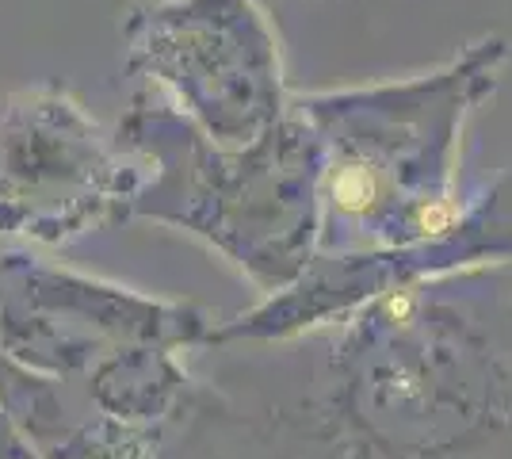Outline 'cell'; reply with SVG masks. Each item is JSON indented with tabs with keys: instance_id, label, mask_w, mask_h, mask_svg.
Returning a JSON list of instances; mask_svg holds the SVG:
<instances>
[{
	"instance_id": "cell-1",
	"label": "cell",
	"mask_w": 512,
	"mask_h": 459,
	"mask_svg": "<svg viewBox=\"0 0 512 459\" xmlns=\"http://www.w3.org/2000/svg\"><path fill=\"white\" fill-rule=\"evenodd\" d=\"M214 379L268 459H512V261L383 295Z\"/></svg>"
},
{
	"instance_id": "cell-2",
	"label": "cell",
	"mask_w": 512,
	"mask_h": 459,
	"mask_svg": "<svg viewBox=\"0 0 512 459\" xmlns=\"http://www.w3.org/2000/svg\"><path fill=\"white\" fill-rule=\"evenodd\" d=\"M509 58V39L482 35L409 77L291 96L321 142L318 253L417 249L467 219L463 131L497 92Z\"/></svg>"
},
{
	"instance_id": "cell-3",
	"label": "cell",
	"mask_w": 512,
	"mask_h": 459,
	"mask_svg": "<svg viewBox=\"0 0 512 459\" xmlns=\"http://www.w3.org/2000/svg\"><path fill=\"white\" fill-rule=\"evenodd\" d=\"M146 161L134 219L172 226L268 299L310 268L321 241V142L295 104L253 142H214L165 100L134 96L115 123Z\"/></svg>"
},
{
	"instance_id": "cell-4",
	"label": "cell",
	"mask_w": 512,
	"mask_h": 459,
	"mask_svg": "<svg viewBox=\"0 0 512 459\" xmlns=\"http://www.w3.org/2000/svg\"><path fill=\"white\" fill-rule=\"evenodd\" d=\"M146 161L58 81L0 96V238L65 249L134 219Z\"/></svg>"
},
{
	"instance_id": "cell-5",
	"label": "cell",
	"mask_w": 512,
	"mask_h": 459,
	"mask_svg": "<svg viewBox=\"0 0 512 459\" xmlns=\"http://www.w3.org/2000/svg\"><path fill=\"white\" fill-rule=\"evenodd\" d=\"M218 326L192 299L146 295L23 249L0 253V360L50 383L81 387L127 349H211Z\"/></svg>"
},
{
	"instance_id": "cell-6",
	"label": "cell",
	"mask_w": 512,
	"mask_h": 459,
	"mask_svg": "<svg viewBox=\"0 0 512 459\" xmlns=\"http://www.w3.org/2000/svg\"><path fill=\"white\" fill-rule=\"evenodd\" d=\"M127 66L214 142H253L291 111L272 23L256 0H150L123 23Z\"/></svg>"
},
{
	"instance_id": "cell-7",
	"label": "cell",
	"mask_w": 512,
	"mask_h": 459,
	"mask_svg": "<svg viewBox=\"0 0 512 459\" xmlns=\"http://www.w3.org/2000/svg\"><path fill=\"white\" fill-rule=\"evenodd\" d=\"M501 173L482 196L470 199L467 219L448 238L394 253H314L310 268L279 295L260 299L253 310L222 322L214 345H268L295 341L356 314L383 295L406 291L474 264L512 261V219L501 211ZM211 345V349H214Z\"/></svg>"
},
{
	"instance_id": "cell-8",
	"label": "cell",
	"mask_w": 512,
	"mask_h": 459,
	"mask_svg": "<svg viewBox=\"0 0 512 459\" xmlns=\"http://www.w3.org/2000/svg\"><path fill=\"white\" fill-rule=\"evenodd\" d=\"M0 459H39L35 448L27 444V437L20 433V425L4 410V402H0Z\"/></svg>"
}]
</instances>
